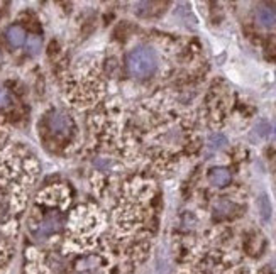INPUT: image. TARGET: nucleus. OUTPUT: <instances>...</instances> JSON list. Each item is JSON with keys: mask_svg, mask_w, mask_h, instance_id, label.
<instances>
[{"mask_svg": "<svg viewBox=\"0 0 276 274\" xmlns=\"http://www.w3.org/2000/svg\"><path fill=\"white\" fill-rule=\"evenodd\" d=\"M39 46H41V41L37 39V37H32V39L29 41V51H32V53H37Z\"/></svg>", "mask_w": 276, "mask_h": 274, "instance_id": "nucleus-10", "label": "nucleus"}, {"mask_svg": "<svg viewBox=\"0 0 276 274\" xmlns=\"http://www.w3.org/2000/svg\"><path fill=\"white\" fill-rule=\"evenodd\" d=\"M10 105V95L7 90H3V88H0V108H5Z\"/></svg>", "mask_w": 276, "mask_h": 274, "instance_id": "nucleus-9", "label": "nucleus"}, {"mask_svg": "<svg viewBox=\"0 0 276 274\" xmlns=\"http://www.w3.org/2000/svg\"><path fill=\"white\" fill-rule=\"evenodd\" d=\"M258 207H260L261 218H263V220H270L271 218V203H270V200H268L266 195H263V197L260 198Z\"/></svg>", "mask_w": 276, "mask_h": 274, "instance_id": "nucleus-6", "label": "nucleus"}, {"mask_svg": "<svg viewBox=\"0 0 276 274\" xmlns=\"http://www.w3.org/2000/svg\"><path fill=\"white\" fill-rule=\"evenodd\" d=\"M230 210H232V203L227 200H222L215 205V212H219V213H229Z\"/></svg>", "mask_w": 276, "mask_h": 274, "instance_id": "nucleus-8", "label": "nucleus"}, {"mask_svg": "<svg viewBox=\"0 0 276 274\" xmlns=\"http://www.w3.org/2000/svg\"><path fill=\"white\" fill-rule=\"evenodd\" d=\"M7 41L12 44L14 47H19L26 43V32H24L22 27L19 26H12L7 29Z\"/></svg>", "mask_w": 276, "mask_h": 274, "instance_id": "nucleus-5", "label": "nucleus"}, {"mask_svg": "<svg viewBox=\"0 0 276 274\" xmlns=\"http://www.w3.org/2000/svg\"><path fill=\"white\" fill-rule=\"evenodd\" d=\"M256 20L263 27H273L276 24V12L270 7H261L256 12Z\"/></svg>", "mask_w": 276, "mask_h": 274, "instance_id": "nucleus-4", "label": "nucleus"}, {"mask_svg": "<svg viewBox=\"0 0 276 274\" xmlns=\"http://www.w3.org/2000/svg\"><path fill=\"white\" fill-rule=\"evenodd\" d=\"M209 144L213 149H220V147H224L227 144V139L222 134H212L209 137Z\"/></svg>", "mask_w": 276, "mask_h": 274, "instance_id": "nucleus-7", "label": "nucleus"}, {"mask_svg": "<svg viewBox=\"0 0 276 274\" xmlns=\"http://www.w3.org/2000/svg\"><path fill=\"white\" fill-rule=\"evenodd\" d=\"M127 66H129V71L136 78H147L156 71L158 56L151 47H136L127 58Z\"/></svg>", "mask_w": 276, "mask_h": 274, "instance_id": "nucleus-1", "label": "nucleus"}, {"mask_svg": "<svg viewBox=\"0 0 276 274\" xmlns=\"http://www.w3.org/2000/svg\"><path fill=\"white\" fill-rule=\"evenodd\" d=\"M209 181L213 184V186H226V184L230 183V173L226 169V167H213L209 173Z\"/></svg>", "mask_w": 276, "mask_h": 274, "instance_id": "nucleus-3", "label": "nucleus"}, {"mask_svg": "<svg viewBox=\"0 0 276 274\" xmlns=\"http://www.w3.org/2000/svg\"><path fill=\"white\" fill-rule=\"evenodd\" d=\"M48 122H49V129L54 134L68 136V132H70L71 129L70 119H68V115L63 114V112H53V114L49 115V121Z\"/></svg>", "mask_w": 276, "mask_h": 274, "instance_id": "nucleus-2", "label": "nucleus"}]
</instances>
